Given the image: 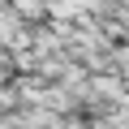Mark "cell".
<instances>
[{
    "mask_svg": "<svg viewBox=\"0 0 129 129\" xmlns=\"http://www.w3.org/2000/svg\"><path fill=\"white\" fill-rule=\"evenodd\" d=\"M9 9H13L26 26H35V22L47 17V0H9Z\"/></svg>",
    "mask_w": 129,
    "mask_h": 129,
    "instance_id": "obj_1",
    "label": "cell"
}]
</instances>
